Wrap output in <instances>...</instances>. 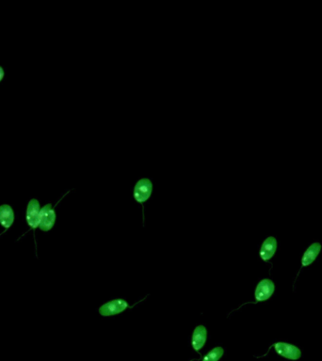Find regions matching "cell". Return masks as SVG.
Listing matches in <instances>:
<instances>
[{
    "label": "cell",
    "mask_w": 322,
    "mask_h": 361,
    "mask_svg": "<svg viewBox=\"0 0 322 361\" xmlns=\"http://www.w3.org/2000/svg\"><path fill=\"white\" fill-rule=\"evenodd\" d=\"M153 191V183L149 178H142L136 183L133 196L138 203L143 204L150 199Z\"/></svg>",
    "instance_id": "1"
},
{
    "label": "cell",
    "mask_w": 322,
    "mask_h": 361,
    "mask_svg": "<svg viewBox=\"0 0 322 361\" xmlns=\"http://www.w3.org/2000/svg\"><path fill=\"white\" fill-rule=\"evenodd\" d=\"M56 221V213L51 204H46L40 211L39 228L44 232L50 231Z\"/></svg>",
    "instance_id": "2"
},
{
    "label": "cell",
    "mask_w": 322,
    "mask_h": 361,
    "mask_svg": "<svg viewBox=\"0 0 322 361\" xmlns=\"http://www.w3.org/2000/svg\"><path fill=\"white\" fill-rule=\"evenodd\" d=\"M127 303L123 299H115L111 300L108 303L104 304L100 307L99 313L105 317L116 315L127 309Z\"/></svg>",
    "instance_id": "3"
},
{
    "label": "cell",
    "mask_w": 322,
    "mask_h": 361,
    "mask_svg": "<svg viewBox=\"0 0 322 361\" xmlns=\"http://www.w3.org/2000/svg\"><path fill=\"white\" fill-rule=\"evenodd\" d=\"M274 349L277 352V354L281 356H283L287 359L291 360H298L302 356L301 350L296 347L295 345H292L289 343L285 342H277L274 345Z\"/></svg>",
    "instance_id": "4"
},
{
    "label": "cell",
    "mask_w": 322,
    "mask_h": 361,
    "mask_svg": "<svg viewBox=\"0 0 322 361\" xmlns=\"http://www.w3.org/2000/svg\"><path fill=\"white\" fill-rule=\"evenodd\" d=\"M273 292H274V283L271 279L266 278L257 284L254 297L257 302H262L268 300L272 296Z\"/></svg>",
    "instance_id": "5"
},
{
    "label": "cell",
    "mask_w": 322,
    "mask_h": 361,
    "mask_svg": "<svg viewBox=\"0 0 322 361\" xmlns=\"http://www.w3.org/2000/svg\"><path fill=\"white\" fill-rule=\"evenodd\" d=\"M40 203L37 200H30L26 208V221L30 228L36 229L39 227Z\"/></svg>",
    "instance_id": "6"
},
{
    "label": "cell",
    "mask_w": 322,
    "mask_h": 361,
    "mask_svg": "<svg viewBox=\"0 0 322 361\" xmlns=\"http://www.w3.org/2000/svg\"><path fill=\"white\" fill-rule=\"evenodd\" d=\"M277 248V240L274 237H268L261 245L260 257L264 261H268L273 257Z\"/></svg>",
    "instance_id": "7"
},
{
    "label": "cell",
    "mask_w": 322,
    "mask_h": 361,
    "mask_svg": "<svg viewBox=\"0 0 322 361\" xmlns=\"http://www.w3.org/2000/svg\"><path fill=\"white\" fill-rule=\"evenodd\" d=\"M206 339H207V330L206 328L204 326H198L194 329L192 339H191V344L194 350L199 352V350L204 347Z\"/></svg>",
    "instance_id": "8"
},
{
    "label": "cell",
    "mask_w": 322,
    "mask_h": 361,
    "mask_svg": "<svg viewBox=\"0 0 322 361\" xmlns=\"http://www.w3.org/2000/svg\"><path fill=\"white\" fill-rule=\"evenodd\" d=\"M320 249H321V245L319 243H314L310 245L303 254V257L302 259V266L304 267V266H308L311 264H313L314 261L317 257V255L319 254Z\"/></svg>",
    "instance_id": "9"
},
{
    "label": "cell",
    "mask_w": 322,
    "mask_h": 361,
    "mask_svg": "<svg viewBox=\"0 0 322 361\" xmlns=\"http://www.w3.org/2000/svg\"><path fill=\"white\" fill-rule=\"evenodd\" d=\"M14 221V213H13V208L8 205L3 204L0 206V224L3 226L5 229H9L11 226L13 225Z\"/></svg>",
    "instance_id": "10"
},
{
    "label": "cell",
    "mask_w": 322,
    "mask_h": 361,
    "mask_svg": "<svg viewBox=\"0 0 322 361\" xmlns=\"http://www.w3.org/2000/svg\"><path fill=\"white\" fill-rule=\"evenodd\" d=\"M223 349L221 347H216L209 351L202 361H219V358L223 355Z\"/></svg>",
    "instance_id": "11"
},
{
    "label": "cell",
    "mask_w": 322,
    "mask_h": 361,
    "mask_svg": "<svg viewBox=\"0 0 322 361\" xmlns=\"http://www.w3.org/2000/svg\"><path fill=\"white\" fill-rule=\"evenodd\" d=\"M3 78H4V70H3V68L0 66V82L2 81Z\"/></svg>",
    "instance_id": "12"
}]
</instances>
